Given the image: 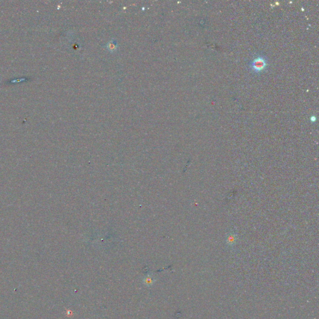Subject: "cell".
I'll use <instances>...</instances> for the list:
<instances>
[{"instance_id":"1","label":"cell","mask_w":319,"mask_h":319,"mask_svg":"<svg viewBox=\"0 0 319 319\" xmlns=\"http://www.w3.org/2000/svg\"><path fill=\"white\" fill-rule=\"evenodd\" d=\"M268 60L264 56L259 55L251 61L249 68L253 73H259L267 68Z\"/></svg>"},{"instance_id":"2","label":"cell","mask_w":319,"mask_h":319,"mask_svg":"<svg viewBox=\"0 0 319 319\" xmlns=\"http://www.w3.org/2000/svg\"><path fill=\"white\" fill-rule=\"evenodd\" d=\"M156 279H154L153 277H152L151 275H147L143 279L142 282L146 286L150 287L153 285V283L156 282Z\"/></svg>"},{"instance_id":"3","label":"cell","mask_w":319,"mask_h":319,"mask_svg":"<svg viewBox=\"0 0 319 319\" xmlns=\"http://www.w3.org/2000/svg\"><path fill=\"white\" fill-rule=\"evenodd\" d=\"M108 48L110 51H113L114 49H116V44L113 41L110 42L108 44Z\"/></svg>"},{"instance_id":"4","label":"cell","mask_w":319,"mask_h":319,"mask_svg":"<svg viewBox=\"0 0 319 319\" xmlns=\"http://www.w3.org/2000/svg\"><path fill=\"white\" fill-rule=\"evenodd\" d=\"M312 118L311 119V120H312V121H315V120H316L315 117V116H312Z\"/></svg>"}]
</instances>
